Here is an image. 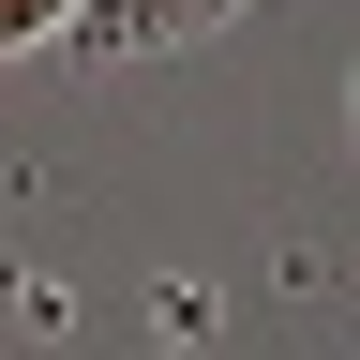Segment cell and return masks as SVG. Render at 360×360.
I'll return each mask as SVG.
<instances>
[{
  "instance_id": "cell-1",
  "label": "cell",
  "mask_w": 360,
  "mask_h": 360,
  "mask_svg": "<svg viewBox=\"0 0 360 360\" xmlns=\"http://www.w3.org/2000/svg\"><path fill=\"white\" fill-rule=\"evenodd\" d=\"M225 15H240V0H90V60H165V45H210Z\"/></svg>"
},
{
  "instance_id": "cell-2",
  "label": "cell",
  "mask_w": 360,
  "mask_h": 360,
  "mask_svg": "<svg viewBox=\"0 0 360 360\" xmlns=\"http://www.w3.org/2000/svg\"><path fill=\"white\" fill-rule=\"evenodd\" d=\"M0 30H15V45H75V30H90V0H0Z\"/></svg>"
},
{
  "instance_id": "cell-3",
  "label": "cell",
  "mask_w": 360,
  "mask_h": 360,
  "mask_svg": "<svg viewBox=\"0 0 360 360\" xmlns=\"http://www.w3.org/2000/svg\"><path fill=\"white\" fill-rule=\"evenodd\" d=\"M345 165H360V75H345Z\"/></svg>"
}]
</instances>
